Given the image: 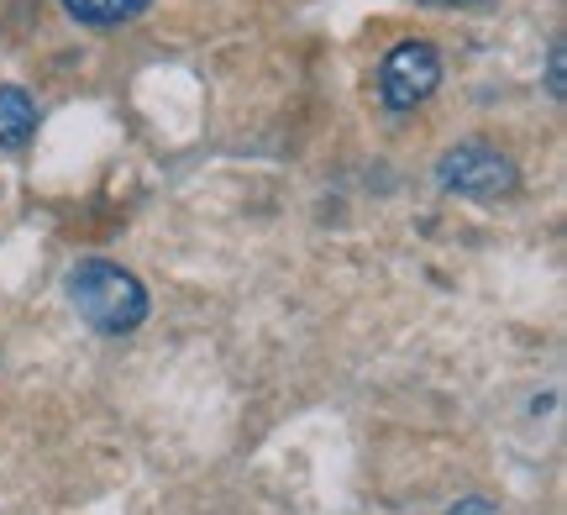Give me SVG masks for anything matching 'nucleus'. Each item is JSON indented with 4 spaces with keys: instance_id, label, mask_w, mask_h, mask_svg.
Returning a JSON list of instances; mask_svg holds the SVG:
<instances>
[{
    "instance_id": "8",
    "label": "nucleus",
    "mask_w": 567,
    "mask_h": 515,
    "mask_svg": "<svg viewBox=\"0 0 567 515\" xmlns=\"http://www.w3.org/2000/svg\"><path fill=\"white\" fill-rule=\"evenodd\" d=\"M436 6H478V0H436Z\"/></svg>"
},
{
    "instance_id": "7",
    "label": "nucleus",
    "mask_w": 567,
    "mask_h": 515,
    "mask_svg": "<svg viewBox=\"0 0 567 515\" xmlns=\"http://www.w3.org/2000/svg\"><path fill=\"white\" fill-rule=\"evenodd\" d=\"M446 515H499V511H494L488 499H463V505H452Z\"/></svg>"
},
{
    "instance_id": "4",
    "label": "nucleus",
    "mask_w": 567,
    "mask_h": 515,
    "mask_svg": "<svg viewBox=\"0 0 567 515\" xmlns=\"http://www.w3.org/2000/svg\"><path fill=\"white\" fill-rule=\"evenodd\" d=\"M38 132V101L21 84H0V147H27Z\"/></svg>"
},
{
    "instance_id": "3",
    "label": "nucleus",
    "mask_w": 567,
    "mask_h": 515,
    "mask_svg": "<svg viewBox=\"0 0 567 515\" xmlns=\"http://www.w3.org/2000/svg\"><path fill=\"white\" fill-rule=\"evenodd\" d=\"M436 84H442V48L425 38H405L394 42L379 63V101L389 111H415L436 95Z\"/></svg>"
},
{
    "instance_id": "5",
    "label": "nucleus",
    "mask_w": 567,
    "mask_h": 515,
    "mask_svg": "<svg viewBox=\"0 0 567 515\" xmlns=\"http://www.w3.org/2000/svg\"><path fill=\"white\" fill-rule=\"evenodd\" d=\"M147 6H153V0H63V11H69V17L84 21V27H101V32L137 21Z\"/></svg>"
},
{
    "instance_id": "1",
    "label": "nucleus",
    "mask_w": 567,
    "mask_h": 515,
    "mask_svg": "<svg viewBox=\"0 0 567 515\" xmlns=\"http://www.w3.org/2000/svg\"><path fill=\"white\" fill-rule=\"evenodd\" d=\"M69 300L80 310V321L101 337H126L147 321V289L137 274H126L111 258H84L69 268Z\"/></svg>"
},
{
    "instance_id": "2",
    "label": "nucleus",
    "mask_w": 567,
    "mask_h": 515,
    "mask_svg": "<svg viewBox=\"0 0 567 515\" xmlns=\"http://www.w3.org/2000/svg\"><path fill=\"white\" fill-rule=\"evenodd\" d=\"M436 185L446 195H463V200H505L520 189V168L494 143H457L436 164Z\"/></svg>"
},
{
    "instance_id": "6",
    "label": "nucleus",
    "mask_w": 567,
    "mask_h": 515,
    "mask_svg": "<svg viewBox=\"0 0 567 515\" xmlns=\"http://www.w3.org/2000/svg\"><path fill=\"white\" fill-rule=\"evenodd\" d=\"M547 90H551V101H563V95H567V84H563V42H551V59H547Z\"/></svg>"
}]
</instances>
